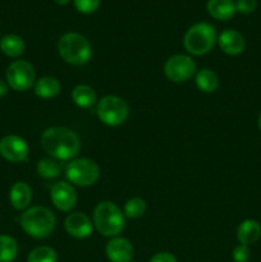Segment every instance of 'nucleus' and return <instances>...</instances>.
Wrapping results in <instances>:
<instances>
[{
	"label": "nucleus",
	"mask_w": 261,
	"mask_h": 262,
	"mask_svg": "<svg viewBox=\"0 0 261 262\" xmlns=\"http://www.w3.org/2000/svg\"><path fill=\"white\" fill-rule=\"evenodd\" d=\"M41 146L50 158L59 161L73 160L81 150V140L67 127L46 128L41 135Z\"/></svg>",
	"instance_id": "f257e3e1"
},
{
	"label": "nucleus",
	"mask_w": 261,
	"mask_h": 262,
	"mask_svg": "<svg viewBox=\"0 0 261 262\" xmlns=\"http://www.w3.org/2000/svg\"><path fill=\"white\" fill-rule=\"evenodd\" d=\"M19 223L26 234L36 239H44L53 234L56 219L48 207L32 206L23 211Z\"/></svg>",
	"instance_id": "f03ea898"
},
{
	"label": "nucleus",
	"mask_w": 261,
	"mask_h": 262,
	"mask_svg": "<svg viewBox=\"0 0 261 262\" xmlns=\"http://www.w3.org/2000/svg\"><path fill=\"white\" fill-rule=\"evenodd\" d=\"M94 227L104 237H118L124 230V212L112 201H102L94 210Z\"/></svg>",
	"instance_id": "7ed1b4c3"
},
{
	"label": "nucleus",
	"mask_w": 261,
	"mask_h": 262,
	"mask_svg": "<svg viewBox=\"0 0 261 262\" xmlns=\"http://www.w3.org/2000/svg\"><path fill=\"white\" fill-rule=\"evenodd\" d=\"M58 53L66 63L83 66L91 59L92 48L84 36L77 32H68L59 38Z\"/></svg>",
	"instance_id": "20e7f679"
},
{
	"label": "nucleus",
	"mask_w": 261,
	"mask_h": 262,
	"mask_svg": "<svg viewBox=\"0 0 261 262\" xmlns=\"http://www.w3.org/2000/svg\"><path fill=\"white\" fill-rule=\"evenodd\" d=\"M217 41L216 30L207 22H200L187 30L183 37V45L187 53L194 56H201L212 50Z\"/></svg>",
	"instance_id": "39448f33"
},
{
	"label": "nucleus",
	"mask_w": 261,
	"mask_h": 262,
	"mask_svg": "<svg viewBox=\"0 0 261 262\" xmlns=\"http://www.w3.org/2000/svg\"><path fill=\"white\" fill-rule=\"evenodd\" d=\"M67 179L78 187H90L100 178V168L94 160L87 158L73 159L64 168Z\"/></svg>",
	"instance_id": "423d86ee"
},
{
	"label": "nucleus",
	"mask_w": 261,
	"mask_h": 262,
	"mask_svg": "<svg viewBox=\"0 0 261 262\" xmlns=\"http://www.w3.org/2000/svg\"><path fill=\"white\" fill-rule=\"evenodd\" d=\"M97 117L109 127H118L127 120L129 109L127 102L115 95L104 96L97 104Z\"/></svg>",
	"instance_id": "0eeeda50"
},
{
	"label": "nucleus",
	"mask_w": 261,
	"mask_h": 262,
	"mask_svg": "<svg viewBox=\"0 0 261 262\" xmlns=\"http://www.w3.org/2000/svg\"><path fill=\"white\" fill-rule=\"evenodd\" d=\"M5 81L9 89L18 92L28 91L35 86L36 72L32 64L27 60H15L9 64L5 72Z\"/></svg>",
	"instance_id": "6e6552de"
},
{
	"label": "nucleus",
	"mask_w": 261,
	"mask_h": 262,
	"mask_svg": "<svg viewBox=\"0 0 261 262\" xmlns=\"http://www.w3.org/2000/svg\"><path fill=\"white\" fill-rule=\"evenodd\" d=\"M197 67L193 59L184 54H176L168 58L164 66V73L174 83L187 82L196 74Z\"/></svg>",
	"instance_id": "1a4fd4ad"
},
{
	"label": "nucleus",
	"mask_w": 261,
	"mask_h": 262,
	"mask_svg": "<svg viewBox=\"0 0 261 262\" xmlns=\"http://www.w3.org/2000/svg\"><path fill=\"white\" fill-rule=\"evenodd\" d=\"M0 155L9 163H25L28 160L30 147L19 136L8 135L0 140Z\"/></svg>",
	"instance_id": "9d476101"
},
{
	"label": "nucleus",
	"mask_w": 261,
	"mask_h": 262,
	"mask_svg": "<svg viewBox=\"0 0 261 262\" xmlns=\"http://www.w3.org/2000/svg\"><path fill=\"white\" fill-rule=\"evenodd\" d=\"M50 199L59 211L69 212L77 204V192L73 184L60 181L51 186Z\"/></svg>",
	"instance_id": "9b49d317"
},
{
	"label": "nucleus",
	"mask_w": 261,
	"mask_h": 262,
	"mask_svg": "<svg viewBox=\"0 0 261 262\" xmlns=\"http://www.w3.org/2000/svg\"><path fill=\"white\" fill-rule=\"evenodd\" d=\"M64 228L71 237L76 239H86L92 234L94 223L84 212H72L64 220Z\"/></svg>",
	"instance_id": "f8f14e48"
},
{
	"label": "nucleus",
	"mask_w": 261,
	"mask_h": 262,
	"mask_svg": "<svg viewBox=\"0 0 261 262\" xmlns=\"http://www.w3.org/2000/svg\"><path fill=\"white\" fill-rule=\"evenodd\" d=\"M105 255L110 262H129L133 257V246L125 238L114 237L106 243Z\"/></svg>",
	"instance_id": "ddd939ff"
},
{
	"label": "nucleus",
	"mask_w": 261,
	"mask_h": 262,
	"mask_svg": "<svg viewBox=\"0 0 261 262\" xmlns=\"http://www.w3.org/2000/svg\"><path fill=\"white\" fill-rule=\"evenodd\" d=\"M217 43L223 53L227 55H240L246 48L245 37L235 30H225L217 37Z\"/></svg>",
	"instance_id": "4468645a"
},
{
	"label": "nucleus",
	"mask_w": 261,
	"mask_h": 262,
	"mask_svg": "<svg viewBox=\"0 0 261 262\" xmlns=\"http://www.w3.org/2000/svg\"><path fill=\"white\" fill-rule=\"evenodd\" d=\"M32 201V189L26 182H15L9 191V202L17 211H25Z\"/></svg>",
	"instance_id": "2eb2a0df"
},
{
	"label": "nucleus",
	"mask_w": 261,
	"mask_h": 262,
	"mask_svg": "<svg viewBox=\"0 0 261 262\" xmlns=\"http://www.w3.org/2000/svg\"><path fill=\"white\" fill-rule=\"evenodd\" d=\"M261 237L260 223L253 219L243 220L237 229V239L240 245L251 246L257 242Z\"/></svg>",
	"instance_id": "dca6fc26"
},
{
	"label": "nucleus",
	"mask_w": 261,
	"mask_h": 262,
	"mask_svg": "<svg viewBox=\"0 0 261 262\" xmlns=\"http://www.w3.org/2000/svg\"><path fill=\"white\" fill-rule=\"evenodd\" d=\"M207 12L212 18L217 20H228L234 17L235 3L233 0H209Z\"/></svg>",
	"instance_id": "f3484780"
},
{
	"label": "nucleus",
	"mask_w": 261,
	"mask_h": 262,
	"mask_svg": "<svg viewBox=\"0 0 261 262\" xmlns=\"http://www.w3.org/2000/svg\"><path fill=\"white\" fill-rule=\"evenodd\" d=\"M33 91H35L36 96H38L40 99H54V97L58 96L59 92H60V83H59V81L55 77H41V78H38L37 81L35 82Z\"/></svg>",
	"instance_id": "a211bd4d"
},
{
	"label": "nucleus",
	"mask_w": 261,
	"mask_h": 262,
	"mask_svg": "<svg viewBox=\"0 0 261 262\" xmlns=\"http://www.w3.org/2000/svg\"><path fill=\"white\" fill-rule=\"evenodd\" d=\"M72 100L78 107L89 109L96 104L97 95L96 91L89 84H77L72 90Z\"/></svg>",
	"instance_id": "6ab92c4d"
},
{
	"label": "nucleus",
	"mask_w": 261,
	"mask_h": 262,
	"mask_svg": "<svg viewBox=\"0 0 261 262\" xmlns=\"http://www.w3.org/2000/svg\"><path fill=\"white\" fill-rule=\"evenodd\" d=\"M0 50L9 58H19L26 50V43L20 36L8 33L0 38Z\"/></svg>",
	"instance_id": "aec40b11"
},
{
	"label": "nucleus",
	"mask_w": 261,
	"mask_h": 262,
	"mask_svg": "<svg viewBox=\"0 0 261 262\" xmlns=\"http://www.w3.org/2000/svg\"><path fill=\"white\" fill-rule=\"evenodd\" d=\"M194 82L200 91L205 92V94H211V92L216 91L219 87V78H217L216 73L209 68H202L194 74Z\"/></svg>",
	"instance_id": "412c9836"
},
{
	"label": "nucleus",
	"mask_w": 261,
	"mask_h": 262,
	"mask_svg": "<svg viewBox=\"0 0 261 262\" xmlns=\"http://www.w3.org/2000/svg\"><path fill=\"white\" fill-rule=\"evenodd\" d=\"M64 166L59 160L53 158L41 159L36 165V171L44 179H55L63 173Z\"/></svg>",
	"instance_id": "4be33fe9"
},
{
	"label": "nucleus",
	"mask_w": 261,
	"mask_h": 262,
	"mask_svg": "<svg viewBox=\"0 0 261 262\" xmlns=\"http://www.w3.org/2000/svg\"><path fill=\"white\" fill-rule=\"evenodd\" d=\"M18 256V243L13 237L0 235V262H13Z\"/></svg>",
	"instance_id": "5701e85b"
},
{
	"label": "nucleus",
	"mask_w": 261,
	"mask_h": 262,
	"mask_svg": "<svg viewBox=\"0 0 261 262\" xmlns=\"http://www.w3.org/2000/svg\"><path fill=\"white\" fill-rule=\"evenodd\" d=\"M27 262H58V253L49 246H38L31 251Z\"/></svg>",
	"instance_id": "b1692460"
},
{
	"label": "nucleus",
	"mask_w": 261,
	"mask_h": 262,
	"mask_svg": "<svg viewBox=\"0 0 261 262\" xmlns=\"http://www.w3.org/2000/svg\"><path fill=\"white\" fill-rule=\"evenodd\" d=\"M124 216L128 219H140L146 212V202L141 197H132L124 205Z\"/></svg>",
	"instance_id": "393cba45"
},
{
	"label": "nucleus",
	"mask_w": 261,
	"mask_h": 262,
	"mask_svg": "<svg viewBox=\"0 0 261 262\" xmlns=\"http://www.w3.org/2000/svg\"><path fill=\"white\" fill-rule=\"evenodd\" d=\"M74 7L82 14H92L100 7V0H74Z\"/></svg>",
	"instance_id": "a878e982"
},
{
	"label": "nucleus",
	"mask_w": 261,
	"mask_h": 262,
	"mask_svg": "<svg viewBox=\"0 0 261 262\" xmlns=\"http://www.w3.org/2000/svg\"><path fill=\"white\" fill-rule=\"evenodd\" d=\"M232 258L234 262H248L251 258V251L248 246L240 245L233 250Z\"/></svg>",
	"instance_id": "bb28decb"
},
{
	"label": "nucleus",
	"mask_w": 261,
	"mask_h": 262,
	"mask_svg": "<svg viewBox=\"0 0 261 262\" xmlns=\"http://www.w3.org/2000/svg\"><path fill=\"white\" fill-rule=\"evenodd\" d=\"M256 7H257V0H237L235 3V9L241 14H251L255 12Z\"/></svg>",
	"instance_id": "cd10ccee"
},
{
	"label": "nucleus",
	"mask_w": 261,
	"mask_h": 262,
	"mask_svg": "<svg viewBox=\"0 0 261 262\" xmlns=\"http://www.w3.org/2000/svg\"><path fill=\"white\" fill-rule=\"evenodd\" d=\"M148 262H178L177 257L170 252H159L155 253Z\"/></svg>",
	"instance_id": "c85d7f7f"
},
{
	"label": "nucleus",
	"mask_w": 261,
	"mask_h": 262,
	"mask_svg": "<svg viewBox=\"0 0 261 262\" xmlns=\"http://www.w3.org/2000/svg\"><path fill=\"white\" fill-rule=\"evenodd\" d=\"M8 91H9V86H8L7 81L0 79V97H4L8 94Z\"/></svg>",
	"instance_id": "c756f323"
},
{
	"label": "nucleus",
	"mask_w": 261,
	"mask_h": 262,
	"mask_svg": "<svg viewBox=\"0 0 261 262\" xmlns=\"http://www.w3.org/2000/svg\"><path fill=\"white\" fill-rule=\"evenodd\" d=\"M54 2L59 5H67L69 3V0H54Z\"/></svg>",
	"instance_id": "7c9ffc66"
},
{
	"label": "nucleus",
	"mask_w": 261,
	"mask_h": 262,
	"mask_svg": "<svg viewBox=\"0 0 261 262\" xmlns=\"http://www.w3.org/2000/svg\"><path fill=\"white\" fill-rule=\"evenodd\" d=\"M257 124H258V129L261 130V113H260V115H258V122H257Z\"/></svg>",
	"instance_id": "2f4dec72"
},
{
	"label": "nucleus",
	"mask_w": 261,
	"mask_h": 262,
	"mask_svg": "<svg viewBox=\"0 0 261 262\" xmlns=\"http://www.w3.org/2000/svg\"><path fill=\"white\" fill-rule=\"evenodd\" d=\"M129 262H135V261H129Z\"/></svg>",
	"instance_id": "473e14b6"
}]
</instances>
